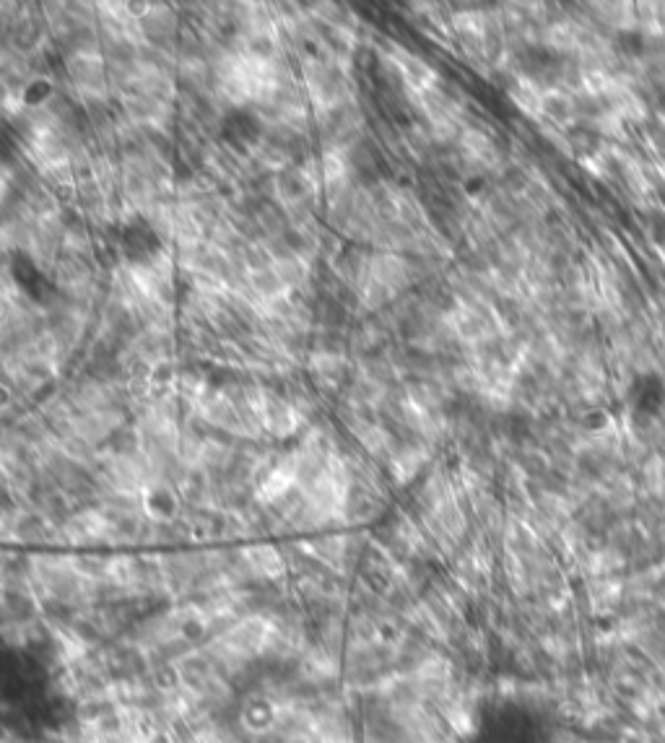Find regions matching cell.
Masks as SVG:
<instances>
[{
    "label": "cell",
    "mask_w": 665,
    "mask_h": 743,
    "mask_svg": "<svg viewBox=\"0 0 665 743\" xmlns=\"http://www.w3.org/2000/svg\"><path fill=\"white\" fill-rule=\"evenodd\" d=\"M304 86H307V94H310L312 104H315L320 112H330L341 107V91L343 81L333 65L323 63V60H310L304 63Z\"/></svg>",
    "instance_id": "1"
},
{
    "label": "cell",
    "mask_w": 665,
    "mask_h": 743,
    "mask_svg": "<svg viewBox=\"0 0 665 743\" xmlns=\"http://www.w3.org/2000/svg\"><path fill=\"white\" fill-rule=\"evenodd\" d=\"M65 71L73 89L86 99H102L107 91V68L99 52L94 55H71L65 60Z\"/></svg>",
    "instance_id": "2"
},
{
    "label": "cell",
    "mask_w": 665,
    "mask_h": 743,
    "mask_svg": "<svg viewBox=\"0 0 665 743\" xmlns=\"http://www.w3.org/2000/svg\"><path fill=\"white\" fill-rule=\"evenodd\" d=\"M629 401L640 414H658L665 403V382L655 372L637 375L629 385Z\"/></svg>",
    "instance_id": "3"
},
{
    "label": "cell",
    "mask_w": 665,
    "mask_h": 743,
    "mask_svg": "<svg viewBox=\"0 0 665 743\" xmlns=\"http://www.w3.org/2000/svg\"><path fill=\"white\" fill-rule=\"evenodd\" d=\"M276 193L281 203L289 208H302L315 195V180L302 169H284L276 177Z\"/></svg>",
    "instance_id": "4"
},
{
    "label": "cell",
    "mask_w": 665,
    "mask_h": 743,
    "mask_svg": "<svg viewBox=\"0 0 665 743\" xmlns=\"http://www.w3.org/2000/svg\"><path fill=\"white\" fill-rule=\"evenodd\" d=\"M260 424L265 429H271L273 434L286 437V434H291L299 427L297 408L276 398V395L263 393V398H260Z\"/></svg>",
    "instance_id": "5"
},
{
    "label": "cell",
    "mask_w": 665,
    "mask_h": 743,
    "mask_svg": "<svg viewBox=\"0 0 665 743\" xmlns=\"http://www.w3.org/2000/svg\"><path fill=\"white\" fill-rule=\"evenodd\" d=\"M141 34L154 39H167L177 32V13L169 11L167 6H149L146 13H141Z\"/></svg>",
    "instance_id": "6"
},
{
    "label": "cell",
    "mask_w": 665,
    "mask_h": 743,
    "mask_svg": "<svg viewBox=\"0 0 665 743\" xmlns=\"http://www.w3.org/2000/svg\"><path fill=\"white\" fill-rule=\"evenodd\" d=\"M517 65L533 78H541V73L543 76H554V73L562 68V58H559L556 52L533 47V50L517 55Z\"/></svg>",
    "instance_id": "7"
},
{
    "label": "cell",
    "mask_w": 665,
    "mask_h": 743,
    "mask_svg": "<svg viewBox=\"0 0 665 743\" xmlns=\"http://www.w3.org/2000/svg\"><path fill=\"white\" fill-rule=\"evenodd\" d=\"M6 190H8V175L0 169V198L6 195Z\"/></svg>",
    "instance_id": "8"
}]
</instances>
